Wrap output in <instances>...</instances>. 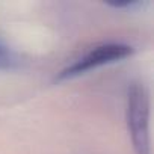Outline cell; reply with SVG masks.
Here are the masks:
<instances>
[{"instance_id":"obj_1","label":"cell","mask_w":154,"mask_h":154,"mask_svg":"<svg viewBox=\"0 0 154 154\" xmlns=\"http://www.w3.org/2000/svg\"><path fill=\"white\" fill-rule=\"evenodd\" d=\"M127 127L136 154H151L149 95L142 83H131L127 95Z\"/></svg>"},{"instance_id":"obj_2","label":"cell","mask_w":154,"mask_h":154,"mask_svg":"<svg viewBox=\"0 0 154 154\" xmlns=\"http://www.w3.org/2000/svg\"><path fill=\"white\" fill-rule=\"evenodd\" d=\"M133 53V47L122 44V42H106L92 47L89 51L82 54L79 59H75L71 65L65 66L59 74L57 80H68L79 77L88 71L97 69L103 65L113 63L116 60H122Z\"/></svg>"},{"instance_id":"obj_3","label":"cell","mask_w":154,"mask_h":154,"mask_svg":"<svg viewBox=\"0 0 154 154\" xmlns=\"http://www.w3.org/2000/svg\"><path fill=\"white\" fill-rule=\"evenodd\" d=\"M20 65V57L15 54V51L8 47L5 42L0 41V69L2 71H8V69H14Z\"/></svg>"},{"instance_id":"obj_4","label":"cell","mask_w":154,"mask_h":154,"mask_svg":"<svg viewBox=\"0 0 154 154\" xmlns=\"http://www.w3.org/2000/svg\"><path fill=\"white\" fill-rule=\"evenodd\" d=\"M142 2H136V0H130V2H115V3H107V6H112L115 9H133L140 6Z\"/></svg>"}]
</instances>
